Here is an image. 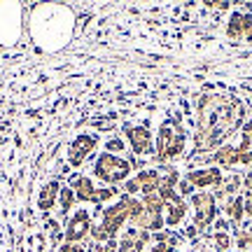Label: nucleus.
Masks as SVG:
<instances>
[{
  "label": "nucleus",
  "mask_w": 252,
  "mask_h": 252,
  "mask_svg": "<svg viewBox=\"0 0 252 252\" xmlns=\"http://www.w3.org/2000/svg\"><path fill=\"white\" fill-rule=\"evenodd\" d=\"M72 12L65 5H37L31 17V33L47 52L65 47L72 35Z\"/></svg>",
  "instance_id": "obj_1"
},
{
  "label": "nucleus",
  "mask_w": 252,
  "mask_h": 252,
  "mask_svg": "<svg viewBox=\"0 0 252 252\" xmlns=\"http://www.w3.org/2000/svg\"><path fill=\"white\" fill-rule=\"evenodd\" d=\"M185 143H187V133L180 124V117L166 119L159 126V133L154 140V150H157V161H168L175 159L185 152Z\"/></svg>",
  "instance_id": "obj_2"
},
{
  "label": "nucleus",
  "mask_w": 252,
  "mask_h": 252,
  "mask_svg": "<svg viewBox=\"0 0 252 252\" xmlns=\"http://www.w3.org/2000/svg\"><path fill=\"white\" fill-rule=\"evenodd\" d=\"M133 171V166L128 159L119 157V154H110V152H100L96 157V163H94V173L96 178L103 180L105 185H117V182H126L128 175Z\"/></svg>",
  "instance_id": "obj_3"
},
{
  "label": "nucleus",
  "mask_w": 252,
  "mask_h": 252,
  "mask_svg": "<svg viewBox=\"0 0 252 252\" xmlns=\"http://www.w3.org/2000/svg\"><path fill=\"white\" fill-rule=\"evenodd\" d=\"M21 35V5L2 2L0 5V45H12Z\"/></svg>",
  "instance_id": "obj_4"
},
{
  "label": "nucleus",
  "mask_w": 252,
  "mask_h": 252,
  "mask_svg": "<svg viewBox=\"0 0 252 252\" xmlns=\"http://www.w3.org/2000/svg\"><path fill=\"white\" fill-rule=\"evenodd\" d=\"M128 217H131V196H128V194H122L117 203L110 206L108 210L103 213V220H100V226L105 229V234H108L110 241L122 231V226L126 224Z\"/></svg>",
  "instance_id": "obj_5"
},
{
  "label": "nucleus",
  "mask_w": 252,
  "mask_h": 252,
  "mask_svg": "<svg viewBox=\"0 0 252 252\" xmlns=\"http://www.w3.org/2000/svg\"><path fill=\"white\" fill-rule=\"evenodd\" d=\"M191 206H194V226L206 229L217 220V198L210 191H194L191 194Z\"/></svg>",
  "instance_id": "obj_6"
},
{
  "label": "nucleus",
  "mask_w": 252,
  "mask_h": 252,
  "mask_svg": "<svg viewBox=\"0 0 252 252\" xmlns=\"http://www.w3.org/2000/svg\"><path fill=\"white\" fill-rule=\"evenodd\" d=\"M98 143H100L98 133H91V131L77 133L72 138V143L68 145V163H70L72 168H80L82 163H84V159L94 154V150L98 147Z\"/></svg>",
  "instance_id": "obj_7"
},
{
  "label": "nucleus",
  "mask_w": 252,
  "mask_h": 252,
  "mask_svg": "<svg viewBox=\"0 0 252 252\" xmlns=\"http://www.w3.org/2000/svg\"><path fill=\"white\" fill-rule=\"evenodd\" d=\"M91 226H94V222H91V210L89 208H77L70 215L65 229H63V241H65V243H72V245L80 243V241H84V238L91 234Z\"/></svg>",
  "instance_id": "obj_8"
},
{
  "label": "nucleus",
  "mask_w": 252,
  "mask_h": 252,
  "mask_svg": "<svg viewBox=\"0 0 252 252\" xmlns=\"http://www.w3.org/2000/svg\"><path fill=\"white\" fill-rule=\"evenodd\" d=\"M124 135H126V140H128V145H131L133 154H138V157H150V154L157 152L154 150L152 131L145 124H140V126L124 124Z\"/></svg>",
  "instance_id": "obj_9"
},
{
  "label": "nucleus",
  "mask_w": 252,
  "mask_h": 252,
  "mask_svg": "<svg viewBox=\"0 0 252 252\" xmlns=\"http://www.w3.org/2000/svg\"><path fill=\"white\" fill-rule=\"evenodd\" d=\"M185 180H189L196 189H206V187H220L224 175L220 171V166H206V168H191L187 171Z\"/></svg>",
  "instance_id": "obj_10"
},
{
  "label": "nucleus",
  "mask_w": 252,
  "mask_h": 252,
  "mask_svg": "<svg viewBox=\"0 0 252 252\" xmlns=\"http://www.w3.org/2000/svg\"><path fill=\"white\" fill-rule=\"evenodd\" d=\"M135 229H140V231H150V234H157V231H161L163 226H166V220H163V213H154V210H147L143 208V213L140 215H135L128 220Z\"/></svg>",
  "instance_id": "obj_11"
},
{
  "label": "nucleus",
  "mask_w": 252,
  "mask_h": 252,
  "mask_svg": "<svg viewBox=\"0 0 252 252\" xmlns=\"http://www.w3.org/2000/svg\"><path fill=\"white\" fill-rule=\"evenodd\" d=\"M61 187H63V185L56 180V178L42 185L40 194H37V208H40L42 213H49V210L56 206V201H59V194H61Z\"/></svg>",
  "instance_id": "obj_12"
},
{
  "label": "nucleus",
  "mask_w": 252,
  "mask_h": 252,
  "mask_svg": "<svg viewBox=\"0 0 252 252\" xmlns=\"http://www.w3.org/2000/svg\"><path fill=\"white\" fill-rule=\"evenodd\" d=\"M70 187L75 189V196H77V201H82V203H94L96 206V185H94V180H91L89 175H77V178H72Z\"/></svg>",
  "instance_id": "obj_13"
},
{
  "label": "nucleus",
  "mask_w": 252,
  "mask_h": 252,
  "mask_svg": "<svg viewBox=\"0 0 252 252\" xmlns=\"http://www.w3.org/2000/svg\"><path fill=\"white\" fill-rule=\"evenodd\" d=\"M135 180L140 185V194H152L159 189V182H161V171L159 168H140Z\"/></svg>",
  "instance_id": "obj_14"
},
{
  "label": "nucleus",
  "mask_w": 252,
  "mask_h": 252,
  "mask_svg": "<svg viewBox=\"0 0 252 252\" xmlns=\"http://www.w3.org/2000/svg\"><path fill=\"white\" fill-rule=\"evenodd\" d=\"M238 163H252V119H248L241 128V145H238Z\"/></svg>",
  "instance_id": "obj_15"
},
{
  "label": "nucleus",
  "mask_w": 252,
  "mask_h": 252,
  "mask_svg": "<svg viewBox=\"0 0 252 252\" xmlns=\"http://www.w3.org/2000/svg\"><path fill=\"white\" fill-rule=\"evenodd\" d=\"M213 161H215L220 168H234L236 163H238V147H234V145H222L220 150H215Z\"/></svg>",
  "instance_id": "obj_16"
},
{
  "label": "nucleus",
  "mask_w": 252,
  "mask_h": 252,
  "mask_svg": "<svg viewBox=\"0 0 252 252\" xmlns=\"http://www.w3.org/2000/svg\"><path fill=\"white\" fill-rule=\"evenodd\" d=\"M143 250H145V243L138 238V229H135V226L126 229L124 234H122L117 252H143Z\"/></svg>",
  "instance_id": "obj_17"
},
{
  "label": "nucleus",
  "mask_w": 252,
  "mask_h": 252,
  "mask_svg": "<svg viewBox=\"0 0 252 252\" xmlns=\"http://www.w3.org/2000/svg\"><path fill=\"white\" fill-rule=\"evenodd\" d=\"M224 213L226 217H231L234 226H241V220L245 217V206H243V194L238 196H231L224 201Z\"/></svg>",
  "instance_id": "obj_18"
},
{
  "label": "nucleus",
  "mask_w": 252,
  "mask_h": 252,
  "mask_svg": "<svg viewBox=\"0 0 252 252\" xmlns=\"http://www.w3.org/2000/svg\"><path fill=\"white\" fill-rule=\"evenodd\" d=\"M185 215H187V203L182 201V203H168L166 206V226H178L185 220Z\"/></svg>",
  "instance_id": "obj_19"
},
{
  "label": "nucleus",
  "mask_w": 252,
  "mask_h": 252,
  "mask_svg": "<svg viewBox=\"0 0 252 252\" xmlns=\"http://www.w3.org/2000/svg\"><path fill=\"white\" fill-rule=\"evenodd\" d=\"M75 201H77L75 189H72L70 185H63L61 194H59V213H61V215H68V210L75 206Z\"/></svg>",
  "instance_id": "obj_20"
},
{
  "label": "nucleus",
  "mask_w": 252,
  "mask_h": 252,
  "mask_svg": "<svg viewBox=\"0 0 252 252\" xmlns=\"http://www.w3.org/2000/svg\"><path fill=\"white\" fill-rule=\"evenodd\" d=\"M143 206L147 210H154V213H163L166 201L159 196V191H152V194H143Z\"/></svg>",
  "instance_id": "obj_21"
},
{
  "label": "nucleus",
  "mask_w": 252,
  "mask_h": 252,
  "mask_svg": "<svg viewBox=\"0 0 252 252\" xmlns=\"http://www.w3.org/2000/svg\"><path fill=\"white\" fill-rule=\"evenodd\" d=\"M105 152H110V154L126 152V143L119 138V135H112V138H108V140H105Z\"/></svg>",
  "instance_id": "obj_22"
},
{
  "label": "nucleus",
  "mask_w": 252,
  "mask_h": 252,
  "mask_svg": "<svg viewBox=\"0 0 252 252\" xmlns=\"http://www.w3.org/2000/svg\"><path fill=\"white\" fill-rule=\"evenodd\" d=\"M119 196V189L117 187H105L96 191V206H100L103 201H112V198Z\"/></svg>",
  "instance_id": "obj_23"
},
{
  "label": "nucleus",
  "mask_w": 252,
  "mask_h": 252,
  "mask_svg": "<svg viewBox=\"0 0 252 252\" xmlns=\"http://www.w3.org/2000/svg\"><path fill=\"white\" fill-rule=\"evenodd\" d=\"M215 248H217V252H226L231 248V236L226 234V231L215 234Z\"/></svg>",
  "instance_id": "obj_24"
},
{
  "label": "nucleus",
  "mask_w": 252,
  "mask_h": 252,
  "mask_svg": "<svg viewBox=\"0 0 252 252\" xmlns=\"http://www.w3.org/2000/svg\"><path fill=\"white\" fill-rule=\"evenodd\" d=\"M47 229L52 231V245H59L63 241V231L61 226H59V222L56 220H52V222H47Z\"/></svg>",
  "instance_id": "obj_25"
},
{
  "label": "nucleus",
  "mask_w": 252,
  "mask_h": 252,
  "mask_svg": "<svg viewBox=\"0 0 252 252\" xmlns=\"http://www.w3.org/2000/svg\"><path fill=\"white\" fill-rule=\"evenodd\" d=\"M175 189H178V194H180V196L185 198V196H191L196 187H194V185H191L189 180H182V178H180V182H178V187H175Z\"/></svg>",
  "instance_id": "obj_26"
},
{
  "label": "nucleus",
  "mask_w": 252,
  "mask_h": 252,
  "mask_svg": "<svg viewBox=\"0 0 252 252\" xmlns=\"http://www.w3.org/2000/svg\"><path fill=\"white\" fill-rule=\"evenodd\" d=\"M124 194H128V196H135V194H140V185H138V180H135V178H128V180H126Z\"/></svg>",
  "instance_id": "obj_27"
},
{
  "label": "nucleus",
  "mask_w": 252,
  "mask_h": 252,
  "mask_svg": "<svg viewBox=\"0 0 252 252\" xmlns=\"http://www.w3.org/2000/svg\"><path fill=\"white\" fill-rule=\"evenodd\" d=\"M243 206H245V215L252 217V191H245L243 194Z\"/></svg>",
  "instance_id": "obj_28"
},
{
  "label": "nucleus",
  "mask_w": 252,
  "mask_h": 252,
  "mask_svg": "<svg viewBox=\"0 0 252 252\" xmlns=\"http://www.w3.org/2000/svg\"><path fill=\"white\" fill-rule=\"evenodd\" d=\"M173 250H175V248L168 243H152V250L150 252H173Z\"/></svg>",
  "instance_id": "obj_29"
},
{
  "label": "nucleus",
  "mask_w": 252,
  "mask_h": 252,
  "mask_svg": "<svg viewBox=\"0 0 252 252\" xmlns=\"http://www.w3.org/2000/svg\"><path fill=\"white\" fill-rule=\"evenodd\" d=\"M206 5L213 9H220V12H224V9L231 7V2H206Z\"/></svg>",
  "instance_id": "obj_30"
},
{
  "label": "nucleus",
  "mask_w": 252,
  "mask_h": 252,
  "mask_svg": "<svg viewBox=\"0 0 252 252\" xmlns=\"http://www.w3.org/2000/svg\"><path fill=\"white\" fill-rule=\"evenodd\" d=\"M243 187H245V191H252V168L248 171V175L243 178Z\"/></svg>",
  "instance_id": "obj_31"
},
{
  "label": "nucleus",
  "mask_w": 252,
  "mask_h": 252,
  "mask_svg": "<svg viewBox=\"0 0 252 252\" xmlns=\"http://www.w3.org/2000/svg\"><path fill=\"white\" fill-rule=\"evenodd\" d=\"M213 224H215V229H217V234H220V231H226V220H215V222H213Z\"/></svg>",
  "instance_id": "obj_32"
},
{
  "label": "nucleus",
  "mask_w": 252,
  "mask_h": 252,
  "mask_svg": "<svg viewBox=\"0 0 252 252\" xmlns=\"http://www.w3.org/2000/svg\"><path fill=\"white\" fill-rule=\"evenodd\" d=\"M59 252H75V245H72V243H63L61 248H59Z\"/></svg>",
  "instance_id": "obj_33"
},
{
  "label": "nucleus",
  "mask_w": 252,
  "mask_h": 252,
  "mask_svg": "<svg viewBox=\"0 0 252 252\" xmlns=\"http://www.w3.org/2000/svg\"><path fill=\"white\" fill-rule=\"evenodd\" d=\"M196 231H198V229H196V226H194V224H191V226H189V229H187V231H185V234H187L189 238H191V236H196Z\"/></svg>",
  "instance_id": "obj_34"
},
{
  "label": "nucleus",
  "mask_w": 252,
  "mask_h": 252,
  "mask_svg": "<svg viewBox=\"0 0 252 252\" xmlns=\"http://www.w3.org/2000/svg\"><path fill=\"white\" fill-rule=\"evenodd\" d=\"M245 14H252V2H248V5H245Z\"/></svg>",
  "instance_id": "obj_35"
},
{
  "label": "nucleus",
  "mask_w": 252,
  "mask_h": 252,
  "mask_svg": "<svg viewBox=\"0 0 252 252\" xmlns=\"http://www.w3.org/2000/svg\"><path fill=\"white\" fill-rule=\"evenodd\" d=\"M75 252H89L87 248H82V245H75Z\"/></svg>",
  "instance_id": "obj_36"
}]
</instances>
